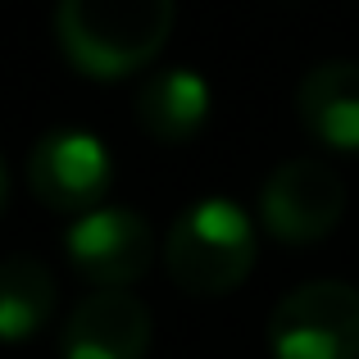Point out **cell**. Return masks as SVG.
Listing matches in <instances>:
<instances>
[{
    "label": "cell",
    "mask_w": 359,
    "mask_h": 359,
    "mask_svg": "<svg viewBox=\"0 0 359 359\" xmlns=\"http://www.w3.org/2000/svg\"><path fill=\"white\" fill-rule=\"evenodd\" d=\"M177 18V0H60L55 41L78 73L100 82L132 78L159 50Z\"/></svg>",
    "instance_id": "cell-1"
},
{
    "label": "cell",
    "mask_w": 359,
    "mask_h": 359,
    "mask_svg": "<svg viewBox=\"0 0 359 359\" xmlns=\"http://www.w3.org/2000/svg\"><path fill=\"white\" fill-rule=\"evenodd\" d=\"M164 269L187 296H228L255 269V228L237 201H196L164 237Z\"/></svg>",
    "instance_id": "cell-2"
},
{
    "label": "cell",
    "mask_w": 359,
    "mask_h": 359,
    "mask_svg": "<svg viewBox=\"0 0 359 359\" xmlns=\"http://www.w3.org/2000/svg\"><path fill=\"white\" fill-rule=\"evenodd\" d=\"M273 359H359V287L300 282L269 314Z\"/></svg>",
    "instance_id": "cell-3"
},
{
    "label": "cell",
    "mask_w": 359,
    "mask_h": 359,
    "mask_svg": "<svg viewBox=\"0 0 359 359\" xmlns=\"http://www.w3.org/2000/svg\"><path fill=\"white\" fill-rule=\"evenodd\" d=\"M346 182L327 159L300 155L269 173L259 187V219L264 228L287 245H314L341 223Z\"/></svg>",
    "instance_id": "cell-4"
},
{
    "label": "cell",
    "mask_w": 359,
    "mask_h": 359,
    "mask_svg": "<svg viewBox=\"0 0 359 359\" xmlns=\"http://www.w3.org/2000/svg\"><path fill=\"white\" fill-rule=\"evenodd\" d=\"M64 250H69V264L96 291H128L155 264L150 223L128 205H105V210L82 214L64 232Z\"/></svg>",
    "instance_id": "cell-5"
},
{
    "label": "cell",
    "mask_w": 359,
    "mask_h": 359,
    "mask_svg": "<svg viewBox=\"0 0 359 359\" xmlns=\"http://www.w3.org/2000/svg\"><path fill=\"white\" fill-rule=\"evenodd\" d=\"M114 164L100 137L82 128H55L27 155V187L55 214H91V205L105 196Z\"/></svg>",
    "instance_id": "cell-6"
},
{
    "label": "cell",
    "mask_w": 359,
    "mask_h": 359,
    "mask_svg": "<svg viewBox=\"0 0 359 359\" xmlns=\"http://www.w3.org/2000/svg\"><path fill=\"white\" fill-rule=\"evenodd\" d=\"M150 309L132 291H91L73 305L60 337L64 359H146Z\"/></svg>",
    "instance_id": "cell-7"
},
{
    "label": "cell",
    "mask_w": 359,
    "mask_h": 359,
    "mask_svg": "<svg viewBox=\"0 0 359 359\" xmlns=\"http://www.w3.org/2000/svg\"><path fill=\"white\" fill-rule=\"evenodd\" d=\"M296 114L318 146L337 155H359V64H314L296 87Z\"/></svg>",
    "instance_id": "cell-8"
},
{
    "label": "cell",
    "mask_w": 359,
    "mask_h": 359,
    "mask_svg": "<svg viewBox=\"0 0 359 359\" xmlns=\"http://www.w3.org/2000/svg\"><path fill=\"white\" fill-rule=\"evenodd\" d=\"M132 109H137L141 132H150L164 146H182L210 118V87L196 69H164L137 87Z\"/></svg>",
    "instance_id": "cell-9"
},
{
    "label": "cell",
    "mask_w": 359,
    "mask_h": 359,
    "mask_svg": "<svg viewBox=\"0 0 359 359\" xmlns=\"http://www.w3.org/2000/svg\"><path fill=\"white\" fill-rule=\"evenodd\" d=\"M55 273L32 255L0 259V341H27L36 337L55 314Z\"/></svg>",
    "instance_id": "cell-10"
},
{
    "label": "cell",
    "mask_w": 359,
    "mask_h": 359,
    "mask_svg": "<svg viewBox=\"0 0 359 359\" xmlns=\"http://www.w3.org/2000/svg\"><path fill=\"white\" fill-rule=\"evenodd\" d=\"M5 201H9V173H5V159H0V210H5Z\"/></svg>",
    "instance_id": "cell-11"
}]
</instances>
